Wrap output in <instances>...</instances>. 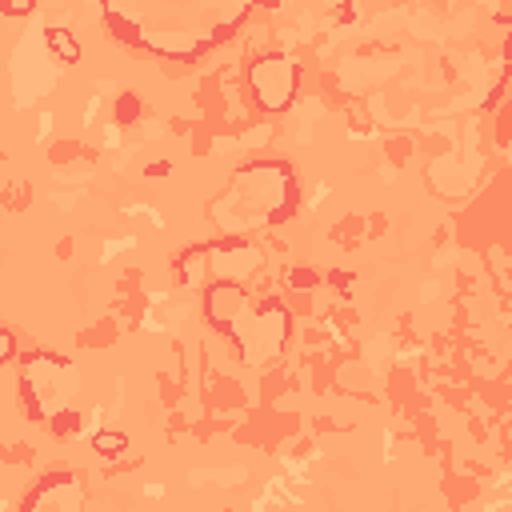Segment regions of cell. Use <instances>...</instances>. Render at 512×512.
Masks as SVG:
<instances>
[{
    "instance_id": "cell-1",
    "label": "cell",
    "mask_w": 512,
    "mask_h": 512,
    "mask_svg": "<svg viewBox=\"0 0 512 512\" xmlns=\"http://www.w3.org/2000/svg\"><path fill=\"white\" fill-rule=\"evenodd\" d=\"M204 320L224 332L236 356L252 368L276 360L292 332V312L276 296H256L244 280H208L204 284Z\"/></svg>"
},
{
    "instance_id": "cell-2",
    "label": "cell",
    "mask_w": 512,
    "mask_h": 512,
    "mask_svg": "<svg viewBox=\"0 0 512 512\" xmlns=\"http://www.w3.org/2000/svg\"><path fill=\"white\" fill-rule=\"evenodd\" d=\"M208 212L232 236L280 224L296 212V176L284 160H248L232 172L228 188L212 200Z\"/></svg>"
},
{
    "instance_id": "cell-3",
    "label": "cell",
    "mask_w": 512,
    "mask_h": 512,
    "mask_svg": "<svg viewBox=\"0 0 512 512\" xmlns=\"http://www.w3.org/2000/svg\"><path fill=\"white\" fill-rule=\"evenodd\" d=\"M76 368L72 360L56 356V352H32L20 368V396L32 420H48L60 408H72L76 396Z\"/></svg>"
},
{
    "instance_id": "cell-4",
    "label": "cell",
    "mask_w": 512,
    "mask_h": 512,
    "mask_svg": "<svg viewBox=\"0 0 512 512\" xmlns=\"http://www.w3.org/2000/svg\"><path fill=\"white\" fill-rule=\"evenodd\" d=\"M248 92L256 100V108L264 112H284L292 108L296 92H300V64L284 52H264L248 64Z\"/></svg>"
},
{
    "instance_id": "cell-5",
    "label": "cell",
    "mask_w": 512,
    "mask_h": 512,
    "mask_svg": "<svg viewBox=\"0 0 512 512\" xmlns=\"http://www.w3.org/2000/svg\"><path fill=\"white\" fill-rule=\"evenodd\" d=\"M80 504H84V488H80V480L72 472H52V476L40 480V488H32L24 496V508H56V512H64V508H80Z\"/></svg>"
},
{
    "instance_id": "cell-6",
    "label": "cell",
    "mask_w": 512,
    "mask_h": 512,
    "mask_svg": "<svg viewBox=\"0 0 512 512\" xmlns=\"http://www.w3.org/2000/svg\"><path fill=\"white\" fill-rule=\"evenodd\" d=\"M44 40H48L52 56H60L64 64H76L80 60V44H76V36L68 28H44Z\"/></svg>"
},
{
    "instance_id": "cell-7",
    "label": "cell",
    "mask_w": 512,
    "mask_h": 512,
    "mask_svg": "<svg viewBox=\"0 0 512 512\" xmlns=\"http://www.w3.org/2000/svg\"><path fill=\"white\" fill-rule=\"evenodd\" d=\"M92 448L104 456V460H116L128 452V436L124 432H92Z\"/></svg>"
},
{
    "instance_id": "cell-8",
    "label": "cell",
    "mask_w": 512,
    "mask_h": 512,
    "mask_svg": "<svg viewBox=\"0 0 512 512\" xmlns=\"http://www.w3.org/2000/svg\"><path fill=\"white\" fill-rule=\"evenodd\" d=\"M48 424H52L56 436H72V432L80 428V412H76V408H60V412L48 416Z\"/></svg>"
},
{
    "instance_id": "cell-9",
    "label": "cell",
    "mask_w": 512,
    "mask_h": 512,
    "mask_svg": "<svg viewBox=\"0 0 512 512\" xmlns=\"http://www.w3.org/2000/svg\"><path fill=\"white\" fill-rule=\"evenodd\" d=\"M136 116H140V96H136V92H124V96L116 100V120L128 124V120H136Z\"/></svg>"
},
{
    "instance_id": "cell-10",
    "label": "cell",
    "mask_w": 512,
    "mask_h": 512,
    "mask_svg": "<svg viewBox=\"0 0 512 512\" xmlns=\"http://www.w3.org/2000/svg\"><path fill=\"white\" fill-rule=\"evenodd\" d=\"M36 8V0H0V12L4 16H28Z\"/></svg>"
},
{
    "instance_id": "cell-11",
    "label": "cell",
    "mask_w": 512,
    "mask_h": 512,
    "mask_svg": "<svg viewBox=\"0 0 512 512\" xmlns=\"http://www.w3.org/2000/svg\"><path fill=\"white\" fill-rule=\"evenodd\" d=\"M16 356V336L8 328H0V364H8Z\"/></svg>"
},
{
    "instance_id": "cell-12",
    "label": "cell",
    "mask_w": 512,
    "mask_h": 512,
    "mask_svg": "<svg viewBox=\"0 0 512 512\" xmlns=\"http://www.w3.org/2000/svg\"><path fill=\"white\" fill-rule=\"evenodd\" d=\"M288 284H316V272H304V268H300V272L288 276Z\"/></svg>"
}]
</instances>
